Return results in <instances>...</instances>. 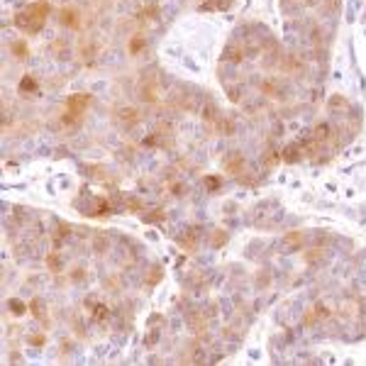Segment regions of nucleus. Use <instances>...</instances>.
Instances as JSON below:
<instances>
[{"label": "nucleus", "mask_w": 366, "mask_h": 366, "mask_svg": "<svg viewBox=\"0 0 366 366\" xmlns=\"http://www.w3.org/2000/svg\"><path fill=\"white\" fill-rule=\"evenodd\" d=\"M20 90H22V93H32V90H37V81H34L32 76H25L22 83H20Z\"/></svg>", "instance_id": "13"}, {"label": "nucleus", "mask_w": 366, "mask_h": 366, "mask_svg": "<svg viewBox=\"0 0 366 366\" xmlns=\"http://www.w3.org/2000/svg\"><path fill=\"white\" fill-rule=\"evenodd\" d=\"M108 244H110L108 234H95V239H93V249H95L98 254H103V252L108 249Z\"/></svg>", "instance_id": "9"}, {"label": "nucleus", "mask_w": 366, "mask_h": 366, "mask_svg": "<svg viewBox=\"0 0 366 366\" xmlns=\"http://www.w3.org/2000/svg\"><path fill=\"white\" fill-rule=\"evenodd\" d=\"M88 103H90V98H88V95H83V93H78V95H71V98L66 100V108H69V113H71V115L78 117V115L88 108Z\"/></svg>", "instance_id": "2"}, {"label": "nucleus", "mask_w": 366, "mask_h": 366, "mask_svg": "<svg viewBox=\"0 0 366 366\" xmlns=\"http://www.w3.org/2000/svg\"><path fill=\"white\" fill-rule=\"evenodd\" d=\"M242 166H244V159H242L239 154H229V159L225 161V169H227L229 173H239Z\"/></svg>", "instance_id": "6"}, {"label": "nucleus", "mask_w": 366, "mask_h": 366, "mask_svg": "<svg viewBox=\"0 0 366 366\" xmlns=\"http://www.w3.org/2000/svg\"><path fill=\"white\" fill-rule=\"evenodd\" d=\"M93 317H95L98 322H103V320L108 317V308H105V305H95V312H93Z\"/></svg>", "instance_id": "16"}, {"label": "nucleus", "mask_w": 366, "mask_h": 366, "mask_svg": "<svg viewBox=\"0 0 366 366\" xmlns=\"http://www.w3.org/2000/svg\"><path fill=\"white\" fill-rule=\"evenodd\" d=\"M283 244H286V249H288V252L300 249V247L305 244V234H303V232H291V234L283 239Z\"/></svg>", "instance_id": "4"}, {"label": "nucleus", "mask_w": 366, "mask_h": 366, "mask_svg": "<svg viewBox=\"0 0 366 366\" xmlns=\"http://www.w3.org/2000/svg\"><path fill=\"white\" fill-rule=\"evenodd\" d=\"M205 186H208V188H218L220 181H218V178H208V181H205Z\"/></svg>", "instance_id": "19"}, {"label": "nucleus", "mask_w": 366, "mask_h": 366, "mask_svg": "<svg viewBox=\"0 0 366 366\" xmlns=\"http://www.w3.org/2000/svg\"><path fill=\"white\" fill-rule=\"evenodd\" d=\"M29 310H32V315H34V317H39V320H44V322H47V317H44V303H42L39 298H34V300L29 303Z\"/></svg>", "instance_id": "10"}, {"label": "nucleus", "mask_w": 366, "mask_h": 366, "mask_svg": "<svg viewBox=\"0 0 366 366\" xmlns=\"http://www.w3.org/2000/svg\"><path fill=\"white\" fill-rule=\"evenodd\" d=\"M49 12H52L49 2H44V0H42V2H34V5H29L25 12H20V15L15 17V25H17L20 29L34 34V32H39V29L44 27V20L49 17Z\"/></svg>", "instance_id": "1"}, {"label": "nucleus", "mask_w": 366, "mask_h": 366, "mask_svg": "<svg viewBox=\"0 0 366 366\" xmlns=\"http://www.w3.org/2000/svg\"><path fill=\"white\" fill-rule=\"evenodd\" d=\"M298 156H300V146H288V149H283V161H298Z\"/></svg>", "instance_id": "14"}, {"label": "nucleus", "mask_w": 366, "mask_h": 366, "mask_svg": "<svg viewBox=\"0 0 366 366\" xmlns=\"http://www.w3.org/2000/svg\"><path fill=\"white\" fill-rule=\"evenodd\" d=\"M47 266H49L54 274H59V271H61V256H59L56 252H52V254H49V259H47Z\"/></svg>", "instance_id": "12"}, {"label": "nucleus", "mask_w": 366, "mask_h": 366, "mask_svg": "<svg viewBox=\"0 0 366 366\" xmlns=\"http://www.w3.org/2000/svg\"><path fill=\"white\" fill-rule=\"evenodd\" d=\"M188 322H191V327H193L198 335H203V332H205V320H203L198 312H191V315H188Z\"/></svg>", "instance_id": "8"}, {"label": "nucleus", "mask_w": 366, "mask_h": 366, "mask_svg": "<svg viewBox=\"0 0 366 366\" xmlns=\"http://www.w3.org/2000/svg\"><path fill=\"white\" fill-rule=\"evenodd\" d=\"M322 259H325V252H322V249H310V252L305 254V261H308V264H312V266H315V264H320Z\"/></svg>", "instance_id": "11"}, {"label": "nucleus", "mask_w": 366, "mask_h": 366, "mask_svg": "<svg viewBox=\"0 0 366 366\" xmlns=\"http://www.w3.org/2000/svg\"><path fill=\"white\" fill-rule=\"evenodd\" d=\"M12 52H17V54H20L22 59L27 56V49H25V44H12Z\"/></svg>", "instance_id": "18"}, {"label": "nucleus", "mask_w": 366, "mask_h": 366, "mask_svg": "<svg viewBox=\"0 0 366 366\" xmlns=\"http://www.w3.org/2000/svg\"><path fill=\"white\" fill-rule=\"evenodd\" d=\"M7 305H10V310H12L15 315H22V312H25V305H22L20 300H10Z\"/></svg>", "instance_id": "17"}, {"label": "nucleus", "mask_w": 366, "mask_h": 366, "mask_svg": "<svg viewBox=\"0 0 366 366\" xmlns=\"http://www.w3.org/2000/svg\"><path fill=\"white\" fill-rule=\"evenodd\" d=\"M117 120H120L125 127H132V125L140 122V115H137V110H132V108H120V110H117Z\"/></svg>", "instance_id": "3"}, {"label": "nucleus", "mask_w": 366, "mask_h": 366, "mask_svg": "<svg viewBox=\"0 0 366 366\" xmlns=\"http://www.w3.org/2000/svg\"><path fill=\"white\" fill-rule=\"evenodd\" d=\"M142 47H144V37H135V39L130 42V52H132V54H137Z\"/></svg>", "instance_id": "15"}, {"label": "nucleus", "mask_w": 366, "mask_h": 366, "mask_svg": "<svg viewBox=\"0 0 366 366\" xmlns=\"http://www.w3.org/2000/svg\"><path fill=\"white\" fill-rule=\"evenodd\" d=\"M242 56H244V52L239 47H227V52H225V61H229V64H239Z\"/></svg>", "instance_id": "7"}, {"label": "nucleus", "mask_w": 366, "mask_h": 366, "mask_svg": "<svg viewBox=\"0 0 366 366\" xmlns=\"http://www.w3.org/2000/svg\"><path fill=\"white\" fill-rule=\"evenodd\" d=\"M59 17H61V25H64V27H76V25H78V12H76L73 7H64Z\"/></svg>", "instance_id": "5"}]
</instances>
